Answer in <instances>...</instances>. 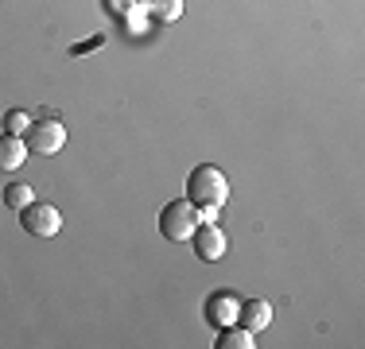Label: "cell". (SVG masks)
I'll use <instances>...</instances> for the list:
<instances>
[{
  "instance_id": "1",
  "label": "cell",
  "mask_w": 365,
  "mask_h": 349,
  "mask_svg": "<svg viewBox=\"0 0 365 349\" xmlns=\"http://www.w3.org/2000/svg\"><path fill=\"white\" fill-rule=\"evenodd\" d=\"M225 198H230V179H225L222 167L198 163V167L187 174V202H195L198 209H222Z\"/></svg>"
},
{
  "instance_id": "2",
  "label": "cell",
  "mask_w": 365,
  "mask_h": 349,
  "mask_svg": "<svg viewBox=\"0 0 365 349\" xmlns=\"http://www.w3.org/2000/svg\"><path fill=\"white\" fill-rule=\"evenodd\" d=\"M198 222H202L198 206H195V202H187V198H175V202H168V206H163V214H160V233H163L168 241L182 244V241L195 237Z\"/></svg>"
},
{
  "instance_id": "3",
  "label": "cell",
  "mask_w": 365,
  "mask_h": 349,
  "mask_svg": "<svg viewBox=\"0 0 365 349\" xmlns=\"http://www.w3.org/2000/svg\"><path fill=\"white\" fill-rule=\"evenodd\" d=\"M28 140V152H36V155H58L63 152V144H66V125L63 120H55V117H47V120H31V128L24 132Z\"/></svg>"
},
{
  "instance_id": "4",
  "label": "cell",
  "mask_w": 365,
  "mask_h": 349,
  "mask_svg": "<svg viewBox=\"0 0 365 349\" xmlns=\"http://www.w3.org/2000/svg\"><path fill=\"white\" fill-rule=\"evenodd\" d=\"M20 225L31 237H55V233L63 229V214L51 202H31V206L20 209Z\"/></svg>"
},
{
  "instance_id": "5",
  "label": "cell",
  "mask_w": 365,
  "mask_h": 349,
  "mask_svg": "<svg viewBox=\"0 0 365 349\" xmlns=\"http://www.w3.org/2000/svg\"><path fill=\"white\" fill-rule=\"evenodd\" d=\"M195 252H198V260H206V264H214V260H222L225 256V249H230V241H225V233L218 229V222H198V229H195Z\"/></svg>"
},
{
  "instance_id": "6",
  "label": "cell",
  "mask_w": 365,
  "mask_h": 349,
  "mask_svg": "<svg viewBox=\"0 0 365 349\" xmlns=\"http://www.w3.org/2000/svg\"><path fill=\"white\" fill-rule=\"evenodd\" d=\"M237 307H241V299L233 291H214L210 299H206V322H210L214 330L233 326V322H237Z\"/></svg>"
},
{
  "instance_id": "7",
  "label": "cell",
  "mask_w": 365,
  "mask_h": 349,
  "mask_svg": "<svg viewBox=\"0 0 365 349\" xmlns=\"http://www.w3.org/2000/svg\"><path fill=\"white\" fill-rule=\"evenodd\" d=\"M28 155L31 152H28V144H24L20 136H12V132L0 136V171H20Z\"/></svg>"
},
{
  "instance_id": "8",
  "label": "cell",
  "mask_w": 365,
  "mask_h": 349,
  "mask_svg": "<svg viewBox=\"0 0 365 349\" xmlns=\"http://www.w3.org/2000/svg\"><path fill=\"white\" fill-rule=\"evenodd\" d=\"M237 322L257 334V330H264L268 322H272V307H268L264 299H249V303H241V307H237Z\"/></svg>"
},
{
  "instance_id": "9",
  "label": "cell",
  "mask_w": 365,
  "mask_h": 349,
  "mask_svg": "<svg viewBox=\"0 0 365 349\" xmlns=\"http://www.w3.org/2000/svg\"><path fill=\"white\" fill-rule=\"evenodd\" d=\"M253 330L245 326H222V338H218V349H253Z\"/></svg>"
},
{
  "instance_id": "10",
  "label": "cell",
  "mask_w": 365,
  "mask_h": 349,
  "mask_svg": "<svg viewBox=\"0 0 365 349\" xmlns=\"http://www.w3.org/2000/svg\"><path fill=\"white\" fill-rule=\"evenodd\" d=\"M148 12H152L155 20H163V24H175L179 16H182V0H152V4H148Z\"/></svg>"
},
{
  "instance_id": "11",
  "label": "cell",
  "mask_w": 365,
  "mask_h": 349,
  "mask_svg": "<svg viewBox=\"0 0 365 349\" xmlns=\"http://www.w3.org/2000/svg\"><path fill=\"white\" fill-rule=\"evenodd\" d=\"M4 202L12 206V209H24V206L36 202V194H31L28 182H12V187H4Z\"/></svg>"
},
{
  "instance_id": "12",
  "label": "cell",
  "mask_w": 365,
  "mask_h": 349,
  "mask_svg": "<svg viewBox=\"0 0 365 349\" xmlns=\"http://www.w3.org/2000/svg\"><path fill=\"white\" fill-rule=\"evenodd\" d=\"M28 128H31V117H28V113H20V109L4 113V132H12V136H24Z\"/></svg>"
},
{
  "instance_id": "13",
  "label": "cell",
  "mask_w": 365,
  "mask_h": 349,
  "mask_svg": "<svg viewBox=\"0 0 365 349\" xmlns=\"http://www.w3.org/2000/svg\"><path fill=\"white\" fill-rule=\"evenodd\" d=\"M101 43H106V39H101V35H93V39H86V43H78V47H74V55H86V51H98V47H101Z\"/></svg>"
},
{
  "instance_id": "14",
  "label": "cell",
  "mask_w": 365,
  "mask_h": 349,
  "mask_svg": "<svg viewBox=\"0 0 365 349\" xmlns=\"http://www.w3.org/2000/svg\"><path fill=\"white\" fill-rule=\"evenodd\" d=\"M120 16H125V20L133 24V31H144V16L136 12V8H128V12H120Z\"/></svg>"
},
{
  "instance_id": "15",
  "label": "cell",
  "mask_w": 365,
  "mask_h": 349,
  "mask_svg": "<svg viewBox=\"0 0 365 349\" xmlns=\"http://www.w3.org/2000/svg\"><path fill=\"white\" fill-rule=\"evenodd\" d=\"M109 8H113V12H128V8H133V0H113Z\"/></svg>"
}]
</instances>
